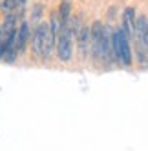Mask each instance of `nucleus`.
I'll return each mask as SVG.
<instances>
[{
	"label": "nucleus",
	"instance_id": "obj_1",
	"mask_svg": "<svg viewBox=\"0 0 148 151\" xmlns=\"http://www.w3.org/2000/svg\"><path fill=\"white\" fill-rule=\"evenodd\" d=\"M112 27L104 26L102 22L95 20L91 24V58L104 66H112L113 62V49H112Z\"/></svg>",
	"mask_w": 148,
	"mask_h": 151
},
{
	"label": "nucleus",
	"instance_id": "obj_2",
	"mask_svg": "<svg viewBox=\"0 0 148 151\" xmlns=\"http://www.w3.org/2000/svg\"><path fill=\"white\" fill-rule=\"evenodd\" d=\"M57 46V35L51 31L49 22H38L35 29L31 31V40H29V49L33 57L49 60L51 55L55 53Z\"/></svg>",
	"mask_w": 148,
	"mask_h": 151
},
{
	"label": "nucleus",
	"instance_id": "obj_3",
	"mask_svg": "<svg viewBox=\"0 0 148 151\" xmlns=\"http://www.w3.org/2000/svg\"><path fill=\"white\" fill-rule=\"evenodd\" d=\"M112 49H113V62L123 68H130L133 64L132 53V40L123 31V27H115L112 31Z\"/></svg>",
	"mask_w": 148,
	"mask_h": 151
},
{
	"label": "nucleus",
	"instance_id": "obj_4",
	"mask_svg": "<svg viewBox=\"0 0 148 151\" xmlns=\"http://www.w3.org/2000/svg\"><path fill=\"white\" fill-rule=\"evenodd\" d=\"M73 49H75V37L71 33L70 27V20L68 22H62L60 33L57 35V46H55V53L57 58L62 64H70L73 60Z\"/></svg>",
	"mask_w": 148,
	"mask_h": 151
},
{
	"label": "nucleus",
	"instance_id": "obj_5",
	"mask_svg": "<svg viewBox=\"0 0 148 151\" xmlns=\"http://www.w3.org/2000/svg\"><path fill=\"white\" fill-rule=\"evenodd\" d=\"M77 47L82 58H88L91 55V26H82L79 35L75 37Z\"/></svg>",
	"mask_w": 148,
	"mask_h": 151
},
{
	"label": "nucleus",
	"instance_id": "obj_6",
	"mask_svg": "<svg viewBox=\"0 0 148 151\" xmlns=\"http://www.w3.org/2000/svg\"><path fill=\"white\" fill-rule=\"evenodd\" d=\"M135 24H137V11L135 7L128 6L123 11V20H121V27L130 40H135Z\"/></svg>",
	"mask_w": 148,
	"mask_h": 151
},
{
	"label": "nucleus",
	"instance_id": "obj_7",
	"mask_svg": "<svg viewBox=\"0 0 148 151\" xmlns=\"http://www.w3.org/2000/svg\"><path fill=\"white\" fill-rule=\"evenodd\" d=\"M31 29L29 27V22H20L17 26V51L18 55H22V53L29 47V40H31Z\"/></svg>",
	"mask_w": 148,
	"mask_h": 151
},
{
	"label": "nucleus",
	"instance_id": "obj_8",
	"mask_svg": "<svg viewBox=\"0 0 148 151\" xmlns=\"http://www.w3.org/2000/svg\"><path fill=\"white\" fill-rule=\"evenodd\" d=\"M135 42H137V44H141V46L148 51V17H146V15H137Z\"/></svg>",
	"mask_w": 148,
	"mask_h": 151
},
{
	"label": "nucleus",
	"instance_id": "obj_9",
	"mask_svg": "<svg viewBox=\"0 0 148 151\" xmlns=\"http://www.w3.org/2000/svg\"><path fill=\"white\" fill-rule=\"evenodd\" d=\"M59 17L62 18V22H68L71 17V0H60V6L57 9Z\"/></svg>",
	"mask_w": 148,
	"mask_h": 151
},
{
	"label": "nucleus",
	"instance_id": "obj_10",
	"mask_svg": "<svg viewBox=\"0 0 148 151\" xmlns=\"http://www.w3.org/2000/svg\"><path fill=\"white\" fill-rule=\"evenodd\" d=\"M135 58H137V64L143 68H148V51L135 42Z\"/></svg>",
	"mask_w": 148,
	"mask_h": 151
},
{
	"label": "nucleus",
	"instance_id": "obj_11",
	"mask_svg": "<svg viewBox=\"0 0 148 151\" xmlns=\"http://www.w3.org/2000/svg\"><path fill=\"white\" fill-rule=\"evenodd\" d=\"M0 9H2L6 15L17 11V0H0Z\"/></svg>",
	"mask_w": 148,
	"mask_h": 151
},
{
	"label": "nucleus",
	"instance_id": "obj_12",
	"mask_svg": "<svg viewBox=\"0 0 148 151\" xmlns=\"http://www.w3.org/2000/svg\"><path fill=\"white\" fill-rule=\"evenodd\" d=\"M40 13H42V6L38 4V6L33 9V18H35V20H38V18H40Z\"/></svg>",
	"mask_w": 148,
	"mask_h": 151
}]
</instances>
